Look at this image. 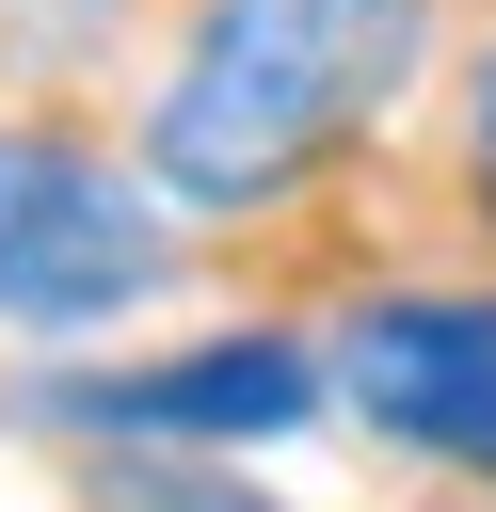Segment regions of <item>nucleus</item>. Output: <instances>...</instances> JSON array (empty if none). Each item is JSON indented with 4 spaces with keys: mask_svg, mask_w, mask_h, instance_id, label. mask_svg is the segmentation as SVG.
<instances>
[{
    "mask_svg": "<svg viewBox=\"0 0 496 512\" xmlns=\"http://www.w3.org/2000/svg\"><path fill=\"white\" fill-rule=\"evenodd\" d=\"M320 384H336V416H368L384 448L496 480V288H368V304L320 336Z\"/></svg>",
    "mask_w": 496,
    "mask_h": 512,
    "instance_id": "7ed1b4c3",
    "label": "nucleus"
},
{
    "mask_svg": "<svg viewBox=\"0 0 496 512\" xmlns=\"http://www.w3.org/2000/svg\"><path fill=\"white\" fill-rule=\"evenodd\" d=\"M176 288V208L80 128H0V336H112Z\"/></svg>",
    "mask_w": 496,
    "mask_h": 512,
    "instance_id": "f03ea898",
    "label": "nucleus"
},
{
    "mask_svg": "<svg viewBox=\"0 0 496 512\" xmlns=\"http://www.w3.org/2000/svg\"><path fill=\"white\" fill-rule=\"evenodd\" d=\"M416 48H432V0H192L144 80L128 160L176 224L288 208L304 176H336L400 112Z\"/></svg>",
    "mask_w": 496,
    "mask_h": 512,
    "instance_id": "f257e3e1",
    "label": "nucleus"
},
{
    "mask_svg": "<svg viewBox=\"0 0 496 512\" xmlns=\"http://www.w3.org/2000/svg\"><path fill=\"white\" fill-rule=\"evenodd\" d=\"M64 416L80 432H144V448H272V432L336 416V384H320V336L240 320V336H192V352H144V368L64 384Z\"/></svg>",
    "mask_w": 496,
    "mask_h": 512,
    "instance_id": "20e7f679",
    "label": "nucleus"
},
{
    "mask_svg": "<svg viewBox=\"0 0 496 512\" xmlns=\"http://www.w3.org/2000/svg\"><path fill=\"white\" fill-rule=\"evenodd\" d=\"M112 496H128V512H272V496H240V480H160V464L112 480Z\"/></svg>",
    "mask_w": 496,
    "mask_h": 512,
    "instance_id": "423d86ee",
    "label": "nucleus"
},
{
    "mask_svg": "<svg viewBox=\"0 0 496 512\" xmlns=\"http://www.w3.org/2000/svg\"><path fill=\"white\" fill-rule=\"evenodd\" d=\"M464 192H480V224H496V32L464 48Z\"/></svg>",
    "mask_w": 496,
    "mask_h": 512,
    "instance_id": "39448f33",
    "label": "nucleus"
}]
</instances>
